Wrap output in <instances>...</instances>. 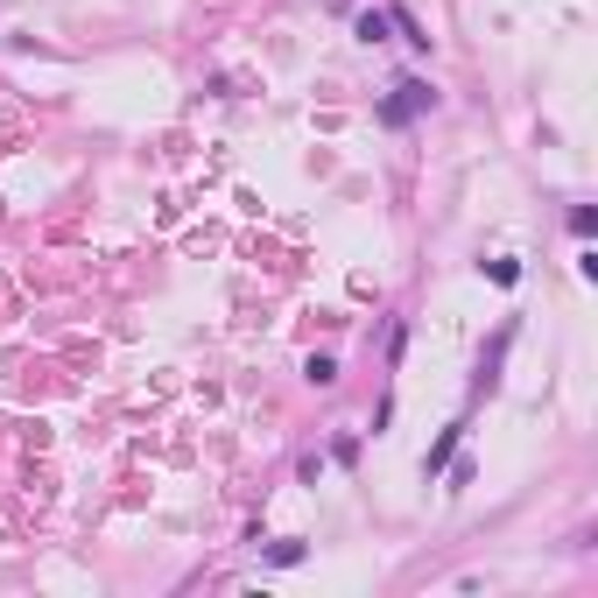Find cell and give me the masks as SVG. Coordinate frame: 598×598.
<instances>
[{
    "instance_id": "obj_1",
    "label": "cell",
    "mask_w": 598,
    "mask_h": 598,
    "mask_svg": "<svg viewBox=\"0 0 598 598\" xmlns=\"http://www.w3.org/2000/svg\"><path fill=\"white\" fill-rule=\"evenodd\" d=\"M430 106H436L430 78H402V85H394V99H387V106H381V120H387V127H408L415 113H430Z\"/></svg>"
},
{
    "instance_id": "obj_2",
    "label": "cell",
    "mask_w": 598,
    "mask_h": 598,
    "mask_svg": "<svg viewBox=\"0 0 598 598\" xmlns=\"http://www.w3.org/2000/svg\"><path fill=\"white\" fill-rule=\"evenodd\" d=\"M464 444V423H451V430H436V444L423 451V479H436V472H451V458H458Z\"/></svg>"
},
{
    "instance_id": "obj_3",
    "label": "cell",
    "mask_w": 598,
    "mask_h": 598,
    "mask_svg": "<svg viewBox=\"0 0 598 598\" xmlns=\"http://www.w3.org/2000/svg\"><path fill=\"white\" fill-rule=\"evenodd\" d=\"M507 345H514V324H500L493 331V345H486V359H479V394H486V387H500V359H507Z\"/></svg>"
},
{
    "instance_id": "obj_4",
    "label": "cell",
    "mask_w": 598,
    "mask_h": 598,
    "mask_svg": "<svg viewBox=\"0 0 598 598\" xmlns=\"http://www.w3.org/2000/svg\"><path fill=\"white\" fill-rule=\"evenodd\" d=\"M353 35H359V43H387V15H381V7H359Z\"/></svg>"
},
{
    "instance_id": "obj_5",
    "label": "cell",
    "mask_w": 598,
    "mask_h": 598,
    "mask_svg": "<svg viewBox=\"0 0 598 598\" xmlns=\"http://www.w3.org/2000/svg\"><path fill=\"white\" fill-rule=\"evenodd\" d=\"M261 556H268L274 571H289V563H303V556H310V549H303V543H268V549H261Z\"/></svg>"
},
{
    "instance_id": "obj_6",
    "label": "cell",
    "mask_w": 598,
    "mask_h": 598,
    "mask_svg": "<svg viewBox=\"0 0 598 598\" xmlns=\"http://www.w3.org/2000/svg\"><path fill=\"white\" fill-rule=\"evenodd\" d=\"M303 374H310L317 387H331V381H338V359H331V353H310V366H303Z\"/></svg>"
},
{
    "instance_id": "obj_7",
    "label": "cell",
    "mask_w": 598,
    "mask_h": 598,
    "mask_svg": "<svg viewBox=\"0 0 598 598\" xmlns=\"http://www.w3.org/2000/svg\"><path fill=\"white\" fill-rule=\"evenodd\" d=\"M571 233H577V240H592V233H598V212H592V204H577V212H571Z\"/></svg>"
},
{
    "instance_id": "obj_8",
    "label": "cell",
    "mask_w": 598,
    "mask_h": 598,
    "mask_svg": "<svg viewBox=\"0 0 598 598\" xmlns=\"http://www.w3.org/2000/svg\"><path fill=\"white\" fill-rule=\"evenodd\" d=\"M486 274L500 282V289H514V282H521V261H486Z\"/></svg>"
}]
</instances>
